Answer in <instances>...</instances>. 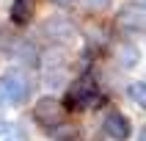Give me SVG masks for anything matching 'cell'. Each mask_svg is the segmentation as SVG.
Here are the masks:
<instances>
[{
	"mask_svg": "<svg viewBox=\"0 0 146 141\" xmlns=\"http://www.w3.org/2000/svg\"><path fill=\"white\" fill-rule=\"evenodd\" d=\"M97 100H99V89H97V83L91 80L88 75L80 78L72 89L66 91V108H69V111L91 108V105H97Z\"/></svg>",
	"mask_w": 146,
	"mask_h": 141,
	"instance_id": "6da1fadb",
	"label": "cell"
},
{
	"mask_svg": "<svg viewBox=\"0 0 146 141\" xmlns=\"http://www.w3.org/2000/svg\"><path fill=\"white\" fill-rule=\"evenodd\" d=\"M0 89H3V94H6V100L11 105H22L28 100V94H31V83H28L22 69H8L0 78Z\"/></svg>",
	"mask_w": 146,
	"mask_h": 141,
	"instance_id": "7a4b0ae2",
	"label": "cell"
},
{
	"mask_svg": "<svg viewBox=\"0 0 146 141\" xmlns=\"http://www.w3.org/2000/svg\"><path fill=\"white\" fill-rule=\"evenodd\" d=\"M64 116V105L58 102L55 97H41L36 105H33V119L41 124V127H55Z\"/></svg>",
	"mask_w": 146,
	"mask_h": 141,
	"instance_id": "3957f363",
	"label": "cell"
},
{
	"mask_svg": "<svg viewBox=\"0 0 146 141\" xmlns=\"http://www.w3.org/2000/svg\"><path fill=\"white\" fill-rule=\"evenodd\" d=\"M116 25L124 33H143L146 31V14L138 6H124L119 11V17H116Z\"/></svg>",
	"mask_w": 146,
	"mask_h": 141,
	"instance_id": "277c9868",
	"label": "cell"
},
{
	"mask_svg": "<svg viewBox=\"0 0 146 141\" xmlns=\"http://www.w3.org/2000/svg\"><path fill=\"white\" fill-rule=\"evenodd\" d=\"M102 127H105V133H108L113 141H127V138H130V133H132L130 119H127L121 111H110V114L105 116Z\"/></svg>",
	"mask_w": 146,
	"mask_h": 141,
	"instance_id": "5b68a950",
	"label": "cell"
},
{
	"mask_svg": "<svg viewBox=\"0 0 146 141\" xmlns=\"http://www.w3.org/2000/svg\"><path fill=\"white\" fill-rule=\"evenodd\" d=\"M33 11H36V0H14L11 3V22L14 25H28Z\"/></svg>",
	"mask_w": 146,
	"mask_h": 141,
	"instance_id": "8992f818",
	"label": "cell"
},
{
	"mask_svg": "<svg viewBox=\"0 0 146 141\" xmlns=\"http://www.w3.org/2000/svg\"><path fill=\"white\" fill-rule=\"evenodd\" d=\"M44 33H50L52 39H69L72 36V25L66 22V19H61V17H55V19H47L44 22Z\"/></svg>",
	"mask_w": 146,
	"mask_h": 141,
	"instance_id": "52a82bcc",
	"label": "cell"
},
{
	"mask_svg": "<svg viewBox=\"0 0 146 141\" xmlns=\"http://www.w3.org/2000/svg\"><path fill=\"white\" fill-rule=\"evenodd\" d=\"M138 58H141L138 47H132V44H121V47H119V64H121L124 69H132V66L138 64Z\"/></svg>",
	"mask_w": 146,
	"mask_h": 141,
	"instance_id": "ba28073f",
	"label": "cell"
},
{
	"mask_svg": "<svg viewBox=\"0 0 146 141\" xmlns=\"http://www.w3.org/2000/svg\"><path fill=\"white\" fill-rule=\"evenodd\" d=\"M127 94H130V100H135L141 108H146V83L143 80H135L127 86Z\"/></svg>",
	"mask_w": 146,
	"mask_h": 141,
	"instance_id": "9c48e42d",
	"label": "cell"
},
{
	"mask_svg": "<svg viewBox=\"0 0 146 141\" xmlns=\"http://www.w3.org/2000/svg\"><path fill=\"white\" fill-rule=\"evenodd\" d=\"M110 6V0H88V8L91 11H105Z\"/></svg>",
	"mask_w": 146,
	"mask_h": 141,
	"instance_id": "30bf717a",
	"label": "cell"
},
{
	"mask_svg": "<svg viewBox=\"0 0 146 141\" xmlns=\"http://www.w3.org/2000/svg\"><path fill=\"white\" fill-rule=\"evenodd\" d=\"M0 141H25V138L19 136V133L11 130V133H0Z\"/></svg>",
	"mask_w": 146,
	"mask_h": 141,
	"instance_id": "8fae6325",
	"label": "cell"
},
{
	"mask_svg": "<svg viewBox=\"0 0 146 141\" xmlns=\"http://www.w3.org/2000/svg\"><path fill=\"white\" fill-rule=\"evenodd\" d=\"M50 3H52V6H58V8H72L77 0H50Z\"/></svg>",
	"mask_w": 146,
	"mask_h": 141,
	"instance_id": "7c38bea8",
	"label": "cell"
}]
</instances>
